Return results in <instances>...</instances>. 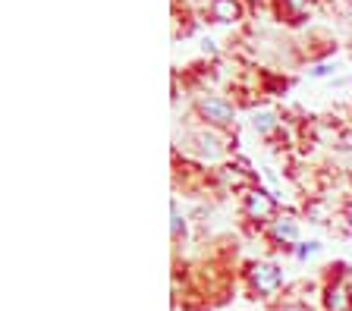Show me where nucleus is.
<instances>
[{"label": "nucleus", "instance_id": "obj_11", "mask_svg": "<svg viewBox=\"0 0 352 311\" xmlns=\"http://www.w3.org/2000/svg\"><path fill=\"white\" fill-rule=\"evenodd\" d=\"M318 252H321V242H299V245H296V258H299V261L315 258Z\"/></svg>", "mask_w": 352, "mask_h": 311}, {"label": "nucleus", "instance_id": "obj_1", "mask_svg": "<svg viewBox=\"0 0 352 311\" xmlns=\"http://www.w3.org/2000/svg\"><path fill=\"white\" fill-rule=\"evenodd\" d=\"M286 274L283 267L274 264V261H255V264L245 270V286H249V296L252 299H274L283 289Z\"/></svg>", "mask_w": 352, "mask_h": 311}, {"label": "nucleus", "instance_id": "obj_16", "mask_svg": "<svg viewBox=\"0 0 352 311\" xmlns=\"http://www.w3.org/2000/svg\"><path fill=\"white\" fill-rule=\"evenodd\" d=\"M343 217H346V223H349V230H352V201L343 207Z\"/></svg>", "mask_w": 352, "mask_h": 311}, {"label": "nucleus", "instance_id": "obj_7", "mask_svg": "<svg viewBox=\"0 0 352 311\" xmlns=\"http://www.w3.org/2000/svg\"><path fill=\"white\" fill-rule=\"evenodd\" d=\"M211 19L220 25L239 23L242 19V3L239 0H211Z\"/></svg>", "mask_w": 352, "mask_h": 311}, {"label": "nucleus", "instance_id": "obj_13", "mask_svg": "<svg viewBox=\"0 0 352 311\" xmlns=\"http://www.w3.org/2000/svg\"><path fill=\"white\" fill-rule=\"evenodd\" d=\"M333 63H318L315 69H308V76H311V79H324V76H333Z\"/></svg>", "mask_w": 352, "mask_h": 311}, {"label": "nucleus", "instance_id": "obj_10", "mask_svg": "<svg viewBox=\"0 0 352 311\" xmlns=\"http://www.w3.org/2000/svg\"><path fill=\"white\" fill-rule=\"evenodd\" d=\"M239 167H223L220 170V176H223V183H230V185H249L252 183V173H236Z\"/></svg>", "mask_w": 352, "mask_h": 311}, {"label": "nucleus", "instance_id": "obj_2", "mask_svg": "<svg viewBox=\"0 0 352 311\" xmlns=\"http://www.w3.org/2000/svg\"><path fill=\"white\" fill-rule=\"evenodd\" d=\"M195 113L205 119V126L223 129L236 119V107L220 95H198L195 97Z\"/></svg>", "mask_w": 352, "mask_h": 311}, {"label": "nucleus", "instance_id": "obj_17", "mask_svg": "<svg viewBox=\"0 0 352 311\" xmlns=\"http://www.w3.org/2000/svg\"><path fill=\"white\" fill-rule=\"evenodd\" d=\"M349 289H352V274H349Z\"/></svg>", "mask_w": 352, "mask_h": 311}, {"label": "nucleus", "instance_id": "obj_9", "mask_svg": "<svg viewBox=\"0 0 352 311\" xmlns=\"http://www.w3.org/2000/svg\"><path fill=\"white\" fill-rule=\"evenodd\" d=\"M183 233H186V217L179 211V201H170V236H173V242H179Z\"/></svg>", "mask_w": 352, "mask_h": 311}, {"label": "nucleus", "instance_id": "obj_14", "mask_svg": "<svg viewBox=\"0 0 352 311\" xmlns=\"http://www.w3.org/2000/svg\"><path fill=\"white\" fill-rule=\"evenodd\" d=\"M305 3L308 0H280V10H286V13H302Z\"/></svg>", "mask_w": 352, "mask_h": 311}, {"label": "nucleus", "instance_id": "obj_6", "mask_svg": "<svg viewBox=\"0 0 352 311\" xmlns=\"http://www.w3.org/2000/svg\"><path fill=\"white\" fill-rule=\"evenodd\" d=\"M267 239L280 249H289V245H299V220L296 214H280L267 223Z\"/></svg>", "mask_w": 352, "mask_h": 311}, {"label": "nucleus", "instance_id": "obj_8", "mask_svg": "<svg viewBox=\"0 0 352 311\" xmlns=\"http://www.w3.org/2000/svg\"><path fill=\"white\" fill-rule=\"evenodd\" d=\"M277 126H280V117H277V111H271V107H261V111L252 113V129H255L258 135H271Z\"/></svg>", "mask_w": 352, "mask_h": 311}, {"label": "nucleus", "instance_id": "obj_15", "mask_svg": "<svg viewBox=\"0 0 352 311\" xmlns=\"http://www.w3.org/2000/svg\"><path fill=\"white\" fill-rule=\"evenodd\" d=\"M274 311H311V305H305V302H280V305H274Z\"/></svg>", "mask_w": 352, "mask_h": 311}, {"label": "nucleus", "instance_id": "obj_3", "mask_svg": "<svg viewBox=\"0 0 352 311\" xmlns=\"http://www.w3.org/2000/svg\"><path fill=\"white\" fill-rule=\"evenodd\" d=\"M242 211H245L249 220H267L271 223L274 217H277V201H274V195L267 192V189L252 185L249 192L242 195Z\"/></svg>", "mask_w": 352, "mask_h": 311}, {"label": "nucleus", "instance_id": "obj_12", "mask_svg": "<svg viewBox=\"0 0 352 311\" xmlns=\"http://www.w3.org/2000/svg\"><path fill=\"white\" fill-rule=\"evenodd\" d=\"M305 214L311 223H324V217H327V207L321 205V201H311V205L305 207Z\"/></svg>", "mask_w": 352, "mask_h": 311}, {"label": "nucleus", "instance_id": "obj_4", "mask_svg": "<svg viewBox=\"0 0 352 311\" xmlns=\"http://www.w3.org/2000/svg\"><path fill=\"white\" fill-rule=\"evenodd\" d=\"M321 302L324 311H352V289H349V277L337 274L330 277L321 289Z\"/></svg>", "mask_w": 352, "mask_h": 311}, {"label": "nucleus", "instance_id": "obj_18", "mask_svg": "<svg viewBox=\"0 0 352 311\" xmlns=\"http://www.w3.org/2000/svg\"><path fill=\"white\" fill-rule=\"evenodd\" d=\"M349 3H352V0H349Z\"/></svg>", "mask_w": 352, "mask_h": 311}, {"label": "nucleus", "instance_id": "obj_5", "mask_svg": "<svg viewBox=\"0 0 352 311\" xmlns=\"http://www.w3.org/2000/svg\"><path fill=\"white\" fill-rule=\"evenodd\" d=\"M189 145L201 161H217L220 154H227V139H223L214 126H205V129H198V133H192Z\"/></svg>", "mask_w": 352, "mask_h": 311}]
</instances>
